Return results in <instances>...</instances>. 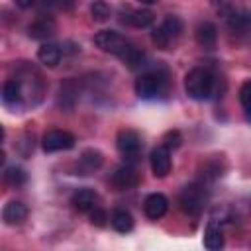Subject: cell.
Listing matches in <instances>:
<instances>
[{
  "instance_id": "obj_24",
  "label": "cell",
  "mask_w": 251,
  "mask_h": 251,
  "mask_svg": "<svg viewBox=\"0 0 251 251\" xmlns=\"http://www.w3.org/2000/svg\"><path fill=\"white\" fill-rule=\"evenodd\" d=\"M90 14H92V18H94L96 22H106V20L110 18L112 10H110V6H108L106 2H94V4L90 6Z\"/></svg>"
},
{
  "instance_id": "obj_20",
  "label": "cell",
  "mask_w": 251,
  "mask_h": 251,
  "mask_svg": "<svg viewBox=\"0 0 251 251\" xmlns=\"http://www.w3.org/2000/svg\"><path fill=\"white\" fill-rule=\"evenodd\" d=\"M37 59H39L41 65H45L49 69L57 67L59 61H61V49H59V45H55V43H43L37 49Z\"/></svg>"
},
{
  "instance_id": "obj_13",
  "label": "cell",
  "mask_w": 251,
  "mask_h": 251,
  "mask_svg": "<svg viewBox=\"0 0 251 251\" xmlns=\"http://www.w3.org/2000/svg\"><path fill=\"white\" fill-rule=\"evenodd\" d=\"M27 220V206L20 200H12L2 208V222L6 226H20Z\"/></svg>"
},
{
  "instance_id": "obj_7",
  "label": "cell",
  "mask_w": 251,
  "mask_h": 251,
  "mask_svg": "<svg viewBox=\"0 0 251 251\" xmlns=\"http://www.w3.org/2000/svg\"><path fill=\"white\" fill-rule=\"evenodd\" d=\"M75 135L65 129H49L41 137V147L45 153H57V151H69L75 147Z\"/></svg>"
},
{
  "instance_id": "obj_2",
  "label": "cell",
  "mask_w": 251,
  "mask_h": 251,
  "mask_svg": "<svg viewBox=\"0 0 251 251\" xmlns=\"http://www.w3.org/2000/svg\"><path fill=\"white\" fill-rule=\"evenodd\" d=\"M214 82H216V78H214V75L208 69L194 67L184 76V90H186L188 98L202 102V100L212 98V94H214Z\"/></svg>"
},
{
  "instance_id": "obj_26",
  "label": "cell",
  "mask_w": 251,
  "mask_h": 251,
  "mask_svg": "<svg viewBox=\"0 0 251 251\" xmlns=\"http://www.w3.org/2000/svg\"><path fill=\"white\" fill-rule=\"evenodd\" d=\"M163 145L167 147V149H176L178 145H180V141H182V137H180V133L176 131V129H173V131H167L165 133V137H163Z\"/></svg>"
},
{
  "instance_id": "obj_9",
  "label": "cell",
  "mask_w": 251,
  "mask_h": 251,
  "mask_svg": "<svg viewBox=\"0 0 251 251\" xmlns=\"http://www.w3.org/2000/svg\"><path fill=\"white\" fill-rule=\"evenodd\" d=\"M149 165H151V171L157 178L167 176L171 173V167H173L171 149H167L165 145H157L149 155Z\"/></svg>"
},
{
  "instance_id": "obj_8",
  "label": "cell",
  "mask_w": 251,
  "mask_h": 251,
  "mask_svg": "<svg viewBox=\"0 0 251 251\" xmlns=\"http://www.w3.org/2000/svg\"><path fill=\"white\" fill-rule=\"evenodd\" d=\"M141 135L135 129H120L116 135V147L126 161H135L141 151Z\"/></svg>"
},
{
  "instance_id": "obj_17",
  "label": "cell",
  "mask_w": 251,
  "mask_h": 251,
  "mask_svg": "<svg viewBox=\"0 0 251 251\" xmlns=\"http://www.w3.org/2000/svg\"><path fill=\"white\" fill-rule=\"evenodd\" d=\"M204 247H206V251H222L224 249V231L216 222H210L204 229Z\"/></svg>"
},
{
  "instance_id": "obj_10",
  "label": "cell",
  "mask_w": 251,
  "mask_h": 251,
  "mask_svg": "<svg viewBox=\"0 0 251 251\" xmlns=\"http://www.w3.org/2000/svg\"><path fill=\"white\" fill-rule=\"evenodd\" d=\"M112 184H114V188H118V190H129V188H133V186H137L139 184V175H137V171L131 167V165H122V167H118L116 171H114V175H112Z\"/></svg>"
},
{
  "instance_id": "obj_11",
  "label": "cell",
  "mask_w": 251,
  "mask_h": 251,
  "mask_svg": "<svg viewBox=\"0 0 251 251\" xmlns=\"http://www.w3.org/2000/svg\"><path fill=\"white\" fill-rule=\"evenodd\" d=\"M167 210H169V200H167V196L161 194V192H153V194H149V196L143 200V212H145V216H147L149 220H159V218H163V216L167 214Z\"/></svg>"
},
{
  "instance_id": "obj_15",
  "label": "cell",
  "mask_w": 251,
  "mask_h": 251,
  "mask_svg": "<svg viewBox=\"0 0 251 251\" xmlns=\"http://www.w3.org/2000/svg\"><path fill=\"white\" fill-rule=\"evenodd\" d=\"M102 161H104V157H102V153L98 151V149H84L82 153H80V157H78V171H80V175H90V173H94L96 169H100V165H102Z\"/></svg>"
},
{
  "instance_id": "obj_14",
  "label": "cell",
  "mask_w": 251,
  "mask_h": 251,
  "mask_svg": "<svg viewBox=\"0 0 251 251\" xmlns=\"http://www.w3.org/2000/svg\"><path fill=\"white\" fill-rule=\"evenodd\" d=\"M194 37H196V43L200 47L212 49V47H216V41H218V27L212 22H200L196 25Z\"/></svg>"
},
{
  "instance_id": "obj_23",
  "label": "cell",
  "mask_w": 251,
  "mask_h": 251,
  "mask_svg": "<svg viewBox=\"0 0 251 251\" xmlns=\"http://www.w3.org/2000/svg\"><path fill=\"white\" fill-rule=\"evenodd\" d=\"M239 102L243 106L245 120L251 122V80H247V82L241 84V88H239Z\"/></svg>"
},
{
  "instance_id": "obj_5",
  "label": "cell",
  "mask_w": 251,
  "mask_h": 251,
  "mask_svg": "<svg viewBox=\"0 0 251 251\" xmlns=\"http://www.w3.org/2000/svg\"><path fill=\"white\" fill-rule=\"evenodd\" d=\"M182 20L178 16H173L169 14L153 31H151V41L159 47V49H171L176 39L180 37L182 33Z\"/></svg>"
},
{
  "instance_id": "obj_21",
  "label": "cell",
  "mask_w": 251,
  "mask_h": 251,
  "mask_svg": "<svg viewBox=\"0 0 251 251\" xmlns=\"http://www.w3.org/2000/svg\"><path fill=\"white\" fill-rule=\"evenodd\" d=\"M110 222H112V227L116 231H120V233H129L133 229V216L127 210H124V208L114 210Z\"/></svg>"
},
{
  "instance_id": "obj_1",
  "label": "cell",
  "mask_w": 251,
  "mask_h": 251,
  "mask_svg": "<svg viewBox=\"0 0 251 251\" xmlns=\"http://www.w3.org/2000/svg\"><path fill=\"white\" fill-rule=\"evenodd\" d=\"M94 45L98 49H102L104 53H110V55L120 57L131 69L141 67L143 61H145V55L126 35H122V33H118L114 29H102V31H98L94 35Z\"/></svg>"
},
{
  "instance_id": "obj_4",
  "label": "cell",
  "mask_w": 251,
  "mask_h": 251,
  "mask_svg": "<svg viewBox=\"0 0 251 251\" xmlns=\"http://www.w3.org/2000/svg\"><path fill=\"white\" fill-rule=\"evenodd\" d=\"M227 31L239 43H251V12L245 8L227 6Z\"/></svg>"
},
{
  "instance_id": "obj_16",
  "label": "cell",
  "mask_w": 251,
  "mask_h": 251,
  "mask_svg": "<svg viewBox=\"0 0 251 251\" xmlns=\"http://www.w3.org/2000/svg\"><path fill=\"white\" fill-rule=\"evenodd\" d=\"M124 24L131 25V27H149L153 22H155V14L147 8H137V10H129L124 18H122Z\"/></svg>"
},
{
  "instance_id": "obj_18",
  "label": "cell",
  "mask_w": 251,
  "mask_h": 251,
  "mask_svg": "<svg viewBox=\"0 0 251 251\" xmlns=\"http://www.w3.org/2000/svg\"><path fill=\"white\" fill-rule=\"evenodd\" d=\"M24 92H22V82L18 78H10L2 84V102L6 106H18L22 104Z\"/></svg>"
},
{
  "instance_id": "obj_19",
  "label": "cell",
  "mask_w": 251,
  "mask_h": 251,
  "mask_svg": "<svg viewBox=\"0 0 251 251\" xmlns=\"http://www.w3.org/2000/svg\"><path fill=\"white\" fill-rule=\"evenodd\" d=\"M27 31H29V37H33V39H47V37H51L55 33V22L51 18H47V16L37 18L27 27Z\"/></svg>"
},
{
  "instance_id": "obj_12",
  "label": "cell",
  "mask_w": 251,
  "mask_h": 251,
  "mask_svg": "<svg viewBox=\"0 0 251 251\" xmlns=\"http://www.w3.org/2000/svg\"><path fill=\"white\" fill-rule=\"evenodd\" d=\"M96 192L92 188H78L73 192L71 196V204L76 212H82V214H90L94 208H96Z\"/></svg>"
},
{
  "instance_id": "obj_3",
  "label": "cell",
  "mask_w": 251,
  "mask_h": 251,
  "mask_svg": "<svg viewBox=\"0 0 251 251\" xmlns=\"http://www.w3.org/2000/svg\"><path fill=\"white\" fill-rule=\"evenodd\" d=\"M135 94L143 100H155L167 92V75L161 71H147L135 78Z\"/></svg>"
},
{
  "instance_id": "obj_6",
  "label": "cell",
  "mask_w": 251,
  "mask_h": 251,
  "mask_svg": "<svg viewBox=\"0 0 251 251\" xmlns=\"http://www.w3.org/2000/svg\"><path fill=\"white\" fill-rule=\"evenodd\" d=\"M206 200H208V196H206L204 186L196 184V182L186 184L178 194V206L190 218H198L202 214V210L206 206Z\"/></svg>"
},
{
  "instance_id": "obj_22",
  "label": "cell",
  "mask_w": 251,
  "mask_h": 251,
  "mask_svg": "<svg viewBox=\"0 0 251 251\" xmlns=\"http://www.w3.org/2000/svg\"><path fill=\"white\" fill-rule=\"evenodd\" d=\"M25 180H27V175L18 165H12V167H8L4 171V182L8 186H12V188H20L22 184H25Z\"/></svg>"
},
{
  "instance_id": "obj_25",
  "label": "cell",
  "mask_w": 251,
  "mask_h": 251,
  "mask_svg": "<svg viewBox=\"0 0 251 251\" xmlns=\"http://www.w3.org/2000/svg\"><path fill=\"white\" fill-rule=\"evenodd\" d=\"M90 224L96 226V227H104V226L108 224V214H106V210H102V208L96 206V208L90 212Z\"/></svg>"
}]
</instances>
